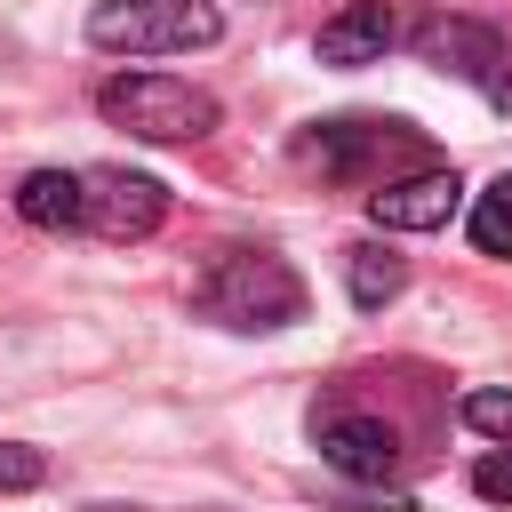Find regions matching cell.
<instances>
[{"instance_id":"30bf717a","label":"cell","mask_w":512,"mask_h":512,"mask_svg":"<svg viewBox=\"0 0 512 512\" xmlns=\"http://www.w3.org/2000/svg\"><path fill=\"white\" fill-rule=\"evenodd\" d=\"M16 216H24L32 232H80V224H88V176H72V168H32V176L16 184Z\"/></svg>"},{"instance_id":"277c9868","label":"cell","mask_w":512,"mask_h":512,"mask_svg":"<svg viewBox=\"0 0 512 512\" xmlns=\"http://www.w3.org/2000/svg\"><path fill=\"white\" fill-rule=\"evenodd\" d=\"M96 112L112 128L144 136V144H200L216 128V96L192 88V80H176V72H120V80H104Z\"/></svg>"},{"instance_id":"4fadbf2b","label":"cell","mask_w":512,"mask_h":512,"mask_svg":"<svg viewBox=\"0 0 512 512\" xmlns=\"http://www.w3.org/2000/svg\"><path fill=\"white\" fill-rule=\"evenodd\" d=\"M456 416H464L480 440H504V448H512V392H504V384H480V392H464V400H456Z\"/></svg>"},{"instance_id":"8992f818","label":"cell","mask_w":512,"mask_h":512,"mask_svg":"<svg viewBox=\"0 0 512 512\" xmlns=\"http://www.w3.org/2000/svg\"><path fill=\"white\" fill-rule=\"evenodd\" d=\"M312 448L344 472V480H392L400 472V432L384 424V416H368V408H320L312 416Z\"/></svg>"},{"instance_id":"9c48e42d","label":"cell","mask_w":512,"mask_h":512,"mask_svg":"<svg viewBox=\"0 0 512 512\" xmlns=\"http://www.w3.org/2000/svg\"><path fill=\"white\" fill-rule=\"evenodd\" d=\"M456 168H408V176H392L384 192H368V216L384 224V232H440L448 216H456Z\"/></svg>"},{"instance_id":"9a60e30c","label":"cell","mask_w":512,"mask_h":512,"mask_svg":"<svg viewBox=\"0 0 512 512\" xmlns=\"http://www.w3.org/2000/svg\"><path fill=\"white\" fill-rule=\"evenodd\" d=\"M472 496L512 504V448H496V456H480V464H472Z\"/></svg>"},{"instance_id":"ba28073f","label":"cell","mask_w":512,"mask_h":512,"mask_svg":"<svg viewBox=\"0 0 512 512\" xmlns=\"http://www.w3.org/2000/svg\"><path fill=\"white\" fill-rule=\"evenodd\" d=\"M408 48H416L432 72H456V80H480V88H488V80L504 72V56H512L504 32L480 24V16H432V24H416Z\"/></svg>"},{"instance_id":"7a4b0ae2","label":"cell","mask_w":512,"mask_h":512,"mask_svg":"<svg viewBox=\"0 0 512 512\" xmlns=\"http://www.w3.org/2000/svg\"><path fill=\"white\" fill-rule=\"evenodd\" d=\"M408 160L424 168V144L400 120H312L296 136V168H312L320 184H368V192H384L392 168H408Z\"/></svg>"},{"instance_id":"8fae6325","label":"cell","mask_w":512,"mask_h":512,"mask_svg":"<svg viewBox=\"0 0 512 512\" xmlns=\"http://www.w3.org/2000/svg\"><path fill=\"white\" fill-rule=\"evenodd\" d=\"M344 280H352V304H360V312H384V304L408 288V264H400L384 240H360V248L344 256Z\"/></svg>"},{"instance_id":"6da1fadb","label":"cell","mask_w":512,"mask_h":512,"mask_svg":"<svg viewBox=\"0 0 512 512\" xmlns=\"http://www.w3.org/2000/svg\"><path fill=\"white\" fill-rule=\"evenodd\" d=\"M192 304H200V320L256 336V328H288V320H304V280H296V264L272 256V248H224V256L200 272Z\"/></svg>"},{"instance_id":"2e32d148","label":"cell","mask_w":512,"mask_h":512,"mask_svg":"<svg viewBox=\"0 0 512 512\" xmlns=\"http://www.w3.org/2000/svg\"><path fill=\"white\" fill-rule=\"evenodd\" d=\"M96 512H120V504H96Z\"/></svg>"},{"instance_id":"3957f363","label":"cell","mask_w":512,"mask_h":512,"mask_svg":"<svg viewBox=\"0 0 512 512\" xmlns=\"http://www.w3.org/2000/svg\"><path fill=\"white\" fill-rule=\"evenodd\" d=\"M88 40L112 56H192L224 40V16L216 0H96Z\"/></svg>"},{"instance_id":"5b68a950","label":"cell","mask_w":512,"mask_h":512,"mask_svg":"<svg viewBox=\"0 0 512 512\" xmlns=\"http://www.w3.org/2000/svg\"><path fill=\"white\" fill-rule=\"evenodd\" d=\"M88 176V224L96 240H152L168 224V184L144 168H80Z\"/></svg>"},{"instance_id":"52a82bcc","label":"cell","mask_w":512,"mask_h":512,"mask_svg":"<svg viewBox=\"0 0 512 512\" xmlns=\"http://www.w3.org/2000/svg\"><path fill=\"white\" fill-rule=\"evenodd\" d=\"M400 40H416L408 0H344V8L312 32V56H320V64H384Z\"/></svg>"},{"instance_id":"7c38bea8","label":"cell","mask_w":512,"mask_h":512,"mask_svg":"<svg viewBox=\"0 0 512 512\" xmlns=\"http://www.w3.org/2000/svg\"><path fill=\"white\" fill-rule=\"evenodd\" d=\"M464 232H472V248H480V256H512V168H504V176L472 200Z\"/></svg>"},{"instance_id":"5bb4252c","label":"cell","mask_w":512,"mask_h":512,"mask_svg":"<svg viewBox=\"0 0 512 512\" xmlns=\"http://www.w3.org/2000/svg\"><path fill=\"white\" fill-rule=\"evenodd\" d=\"M40 480H48V456L24 448V440H0V496H24V488H40Z\"/></svg>"}]
</instances>
